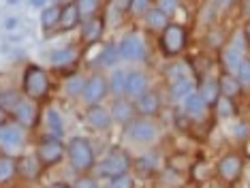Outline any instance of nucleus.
I'll use <instances>...</instances> for the list:
<instances>
[{
	"instance_id": "nucleus-48",
	"label": "nucleus",
	"mask_w": 250,
	"mask_h": 188,
	"mask_svg": "<svg viewBox=\"0 0 250 188\" xmlns=\"http://www.w3.org/2000/svg\"><path fill=\"white\" fill-rule=\"evenodd\" d=\"M0 94H2V90H0Z\"/></svg>"
},
{
	"instance_id": "nucleus-47",
	"label": "nucleus",
	"mask_w": 250,
	"mask_h": 188,
	"mask_svg": "<svg viewBox=\"0 0 250 188\" xmlns=\"http://www.w3.org/2000/svg\"><path fill=\"white\" fill-rule=\"evenodd\" d=\"M246 11H248V15H250V0H246Z\"/></svg>"
},
{
	"instance_id": "nucleus-32",
	"label": "nucleus",
	"mask_w": 250,
	"mask_h": 188,
	"mask_svg": "<svg viewBox=\"0 0 250 188\" xmlns=\"http://www.w3.org/2000/svg\"><path fill=\"white\" fill-rule=\"evenodd\" d=\"M83 85H86V82H83L82 77L73 75V77H69V82L64 84V92L69 94V96H77V94L83 92Z\"/></svg>"
},
{
	"instance_id": "nucleus-28",
	"label": "nucleus",
	"mask_w": 250,
	"mask_h": 188,
	"mask_svg": "<svg viewBox=\"0 0 250 188\" xmlns=\"http://www.w3.org/2000/svg\"><path fill=\"white\" fill-rule=\"evenodd\" d=\"M45 122H47V128L54 137L64 135V124H62V118L56 109H47V113H45Z\"/></svg>"
},
{
	"instance_id": "nucleus-31",
	"label": "nucleus",
	"mask_w": 250,
	"mask_h": 188,
	"mask_svg": "<svg viewBox=\"0 0 250 188\" xmlns=\"http://www.w3.org/2000/svg\"><path fill=\"white\" fill-rule=\"evenodd\" d=\"M75 2H77L79 15L83 17H94V13L101 7V0H75Z\"/></svg>"
},
{
	"instance_id": "nucleus-11",
	"label": "nucleus",
	"mask_w": 250,
	"mask_h": 188,
	"mask_svg": "<svg viewBox=\"0 0 250 188\" xmlns=\"http://www.w3.org/2000/svg\"><path fill=\"white\" fill-rule=\"evenodd\" d=\"M24 141V130L18 124H2L0 126V146L2 147H18Z\"/></svg>"
},
{
	"instance_id": "nucleus-25",
	"label": "nucleus",
	"mask_w": 250,
	"mask_h": 188,
	"mask_svg": "<svg viewBox=\"0 0 250 188\" xmlns=\"http://www.w3.org/2000/svg\"><path fill=\"white\" fill-rule=\"evenodd\" d=\"M60 13H62V7L58 4H52V7H45L41 11V26L45 30H52V28L58 26L60 21Z\"/></svg>"
},
{
	"instance_id": "nucleus-44",
	"label": "nucleus",
	"mask_w": 250,
	"mask_h": 188,
	"mask_svg": "<svg viewBox=\"0 0 250 188\" xmlns=\"http://www.w3.org/2000/svg\"><path fill=\"white\" fill-rule=\"evenodd\" d=\"M45 2H47V0H30V4H32V7H43Z\"/></svg>"
},
{
	"instance_id": "nucleus-19",
	"label": "nucleus",
	"mask_w": 250,
	"mask_h": 188,
	"mask_svg": "<svg viewBox=\"0 0 250 188\" xmlns=\"http://www.w3.org/2000/svg\"><path fill=\"white\" fill-rule=\"evenodd\" d=\"M135 107L130 105V103L126 99H116L113 101V105H111V118L113 120H118V122H130V118H133V111Z\"/></svg>"
},
{
	"instance_id": "nucleus-21",
	"label": "nucleus",
	"mask_w": 250,
	"mask_h": 188,
	"mask_svg": "<svg viewBox=\"0 0 250 188\" xmlns=\"http://www.w3.org/2000/svg\"><path fill=\"white\" fill-rule=\"evenodd\" d=\"M218 88H220V96H227V99H233V96H237V94H240L242 84H240V79H237V77H233V75H229V73H227V75L220 77Z\"/></svg>"
},
{
	"instance_id": "nucleus-16",
	"label": "nucleus",
	"mask_w": 250,
	"mask_h": 188,
	"mask_svg": "<svg viewBox=\"0 0 250 188\" xmlns=\"http://www.w3.org/2000/svg\"><path fill=\"white\" fill-rule=\"evenodd\" d=\"M158 107H161V101H158L156 94L152 92H146L141 94L137 103H135V109H137V113H141V116H156L158 113Z\"/></svg>"
},
{
	"instance_id": "nucleus-43",
	"label": "nucleus",
	"mask_w": 250,
	"mask_h": 188,
	"mask_svg": "<svg viewBox=\"0 0 250 188\" xmlns=\"http://www.w3.org/2000/svg\"><path fill=\"white\" fill-rule=\"evenodd\" d=\"M235 135H237V137L248 135V126H244V124H237V126H235Z\"/></svg>"
},
{
	"instance_id": "nucleus-36",
	"label": "nucleus",
	"mask_w": 250,
	"mask_h": 188,
	"mask_svg": "<svg viewBox=\"0 0 250 188\" xmlns=\"http://www.w3.org/2000/svg\"><path fill=\"white\" fill-rule=\"evenodd\" d=\"M147 9H150V0H133L130 2V11L135 15H146Z\"/></svg>"
},
{
	"instance_id": "nucleus-2",
	"label": "nucleus",
	"mask_w": 250,
	"mask_h": 188,
	"mask_svg": "<svg viewBox=\"0 0 250 188\" xmlns=\"http://www.w3.org/2000/svg\"><path fill=\"white\" fill-rule=\"evenodd\" d=\"M66 150H69L73 169L79 171V173H86L88 169L94 167V152L86 137H73L69 146H66Z\"/></svg>"
},
{
	"instance_id": "nucleus-9",
	"label": "nucleus",
	"mask_w": 250,
	"mask_h": 188,
	"mask_svg": "<svg viewBox=\"0 0 250 188\" xmlns=\"http://www.w3.org/2000/svg\"><path fill=\"white\" fill-rule=\"evenodd\" d=\"M107 94V82L103 77L94 75L86 79V85H83V92H82V99L88 103V105H99L101 101L105 99Z\"/></svg>"
},
{
	"instance_id": "nucleus-15",
	"label": "nucleus",
	"mask_w": 250,
	"mask_h": 188,
	"mask_svg": "<svg viewBox=\"0 0 250 188\" xmlns=\"http://www.w3.org/2000/svg\"><path fill=\"white\" fill-rule=\"evenodd\" d=\"M86 118H88L90 126L96 128V130H105L107 126H109V122H111V113L107 109H103L101 105H90Z\"/></svg>"
},
{
	"instance_id": "nucleus-7",
	"label": "nucleus",
	"mask_w": 250,
	"mask_h": 188,
	"mask_svg": "<svg viewBox=\"0 0 250 188\" xmlns=\"http://www.w3.org/2000/svg\"><path fill=\"white\" fill-rule=\"evenodd\" d=\"M126 135L130 137V139L139 141V144H147V141H154L156 139L158 128L150 122V120L139 118V120H130V122H128Z\"/></svg>"
},
{
	"instance_id": "nucleus-22",
	"label": "nucleus",
	"mask_w": 250,
	"mask_h": 188,
	"mask_svg": "<svg viewBox=\"0 0 250 188\" xmlns=\"http://www.w3.org/2000/svg\"><path fill=\"white\" fill-rule=\"evenodd\" d=\"M18 175V161L0 154V184H7Z\"/></svg>"
},
{
	"instance_id": "nucleus-35",
	"label": "nucleus",
	"mask_w": 250,
	"mask_h": 188,
	"mask_svg": "<svg viewBox=\"0 0 250 188\" xmlns=\"http://www.w3.org/2000/svg\"><path fill=\"white\" fill-rule=\"evenodd\" d=\"M237 75H240L242 85H250V60H242L240 68H237Z\"/></svg>"
},
{
	"instance_id": "nucleus-13",
	"label": "nucleus",
	"mask_w": 250,
	"mask_h": 188,
	"mask_svg": "<svg viewBox=\"0 0 250 188\" xmlns=\"http://www.w3.org/2000/svg\"><path fill=\"white\" fill-rule=\"evenodd\" d=\"M103 17H90L86 24L82 26V41L86 45H92L101 39V34H103Z\"/></svg>"
},
{
	"instance_id": "nucleus-23",
	"label": "nucleus",
	"mask_w": 250,
	"mask_h": 188,
	"mask_svg": "<svg viewBox=\"0 0 250 188\" xmlns=\"http://www.w3.org/2000/svg\"><path fill=\"white\" fill-rule=\"evenodd\" d=\"M49 60H52L54 66H69L77 60V51L73 47H64V49H56L49 54Z\"/></svg>"
},
{
	"instance_id": "nucleus-42",
	"label": "nucleus",
	"mask_w": 250,
	"mask_h": 188,
	"mask_svg": "<svg viewBox=\"0 0 250 188\" xmlns=\"http://www.w3.org/2000/svg\"><path fill=\"white\" fill-rule=\"evenodd\" d=\"M9 122V111L4 109V107H0V126H2V124H7Z\"/></svg>"
},
{
	"instance_id": "nucleus-30",
	"label": "nucleus",
	"mask_w": 250,
	"mask_h": 188,
	"mask_svg": "<svg viewBox=\"0 0 250 188\" xmlns=\"http://www.w3.org/2000/svg\"><path fill=\"white\" fill-rule=\"evenodd\" d=\"M118 47H113V45H105L103 47V51H101V56L96 60H101V64L103 66H113L118 62Z\"/></svg>"
},
{
	"instance_id": "nucleus-29",
	"label": "nucleus",
	"mask_w": 250,
	"mask_h": 188,
	"mask_svg": "<svg viewBox=\"0 0 250 188\" xmlns=\"http://www.w3.org/2000/svg\"><path fill=\"white\" fill-rule=\"evenodd\" d=\"M201 99L206 101V105H216V101L220 99V88H218V82H206L199 90Z\"/></svg>"
},
{
	"instance_id": "nucleus-46",
	"label": "nucleus",
	"mask_w": 250,
	"mask_h": 188,
	"mask_svg": "<svg viewBox=\"0 0 250 188\" xmlns=\"http://www.w3.org/2000/svg\"><path fill=\"white\" fill-rule=\"evenodd\" d=\"M244 34H246V39L250 41V26H246V32H244Z\"/></svg>"
},
{
	"instance_id": "nucleus-1",
	"label": "nucleus",
	"mask_w": 250,
	"mask_h": 188,
	"mask_svg": "<svg viewBox=\"0 0 250 188\" xmlns=\"http://www.w3.org/2000/svg\"><path fill=\"white\" fill-rule=\"evenodd\" d=\"M21 90H24L26 99L30 101H41L49 90V77L47 73L43 71L41 66L30 64L24 71V77H21Z\"/></svg>"
},
{
	"instance_id": "nucleus-12",
	"label": "nucleus",
	"mask_w": 250,
	"mask_h": 188,
	"mask_svg": "<svg viewBox=\"0 0 250 188\" xmlns=\"http://www.w3.org/2000/svg\"><path fill=\"white\" fill-rule=\"evenodd\" d=\"M41 161H39L37 156H21L18 161V173L21 175L24 180L32 182L39 178V173H41Z\"/></svg>"
},
{
	"instance_id": "nucleus-45",
	"label": "nucleus",
	"mask_w": 250,
	"mask_h": 188,
	"mask_svg": "<svg viewBox=\"0 0 250 188\" xmlns=\"http://www.w3.org/2000/svg\"><path fill=\"white\" fill-rule=\"evenodd\" d=\"M49 188H69V186H66V184H64V182H58V184H52V186H49Z\"/></svg>"
},
{
	"instance_id": "nucleus-40",
	"label": "nucleus",
	"mask_w": 250,
	"mask_h": 188,
	"mask_svg": "<svg viewBox=\"0 0 250 188\" xmlns=\"http://www.w3.org/2000/svg\"><path fill=\"white\" fill-rule=\"evenodd\" d=\"M18 17H9V20H4V28L7 30H13V28H18Z\"/></svg>"
},
{
	"instance_id": "nucleus-24",
	"label": "nucleus",
	"mask_w": 250,
	"mask_h": 188,
	"mask_svg": "<svg viewBox=\"0 0 250 188\" xmlns=\"http://www.w3.org/2000/svg\"><path fill=\"white\" fill-rule=\"evenodd\" d=\"M146 20H147V26L154 28V30H161V32L165 30V26L169 24V15L165 13L163 9H158V7H154V9H147Z\"/></svg>"
},
{
	"instance_id": "nucleus-3",
	"label": "nucleus",
	"mask_w": 250,
	"mask_h": 188,
	"mask_svg": "<svg viewBox=\"0 0 250 188\" xmlns=\"http://www.w3.org/2000/svg\"><path fill=\"white\" fill-rule=\"evenodd\" d=\"M128 167H130L128 152L122 150V147H113V150L103 158V163H101V167H99V173L103 175V178L116 180V178L126 175Z\"/></svg>"
},
{
	"instance_id": "nucleus-39",
	"label": "nucleus",
	"mask_w": 250,
	"mask_h": 188,
	"mask_svg": "<svg viewBox=\"0 0 250 188\" xmlns=\"http://www.w3.org/2000/svg\"><path fill=\"white\" fill-rule=\"evenodd\" d=\"M111 188H130V180L126 175H122V178H116L113 180V186Z\"/></svg>"
},
{
	"instance_id": "nucleus-20",
	"label": "nucleus",
	"mask_w": 250,
	"mask_h": 188,
	"mask_svg": "<svg viewBox=\"0 0 250 188\" xmlns=\"http://www.w3.org/2000/svg\"><path fill=\"white\" fill-rule=\"evenodd\" d=\"M184 109L190 118H201L203 111H206V101L201 99L199 92H190L188 96L184 99Z\"/></svg>"
},
{
	"instance_id": "nucleus-37",
	"label": "nucleus",
	"mask_w": 250,
	"mask_h": 188,
	"mask_svg": "<svg viewBox=\"0 0 250 188\" xmlns=\"http://www.w3.org/2000/svg\"><path fill=\"white\" fill-rule=\"evenodd\" d=\"M158 9H163L167 15H171L178 9V0H158Z\"/></svg>"
},
{
	"instance_id": "nucleus-4",
	"label": "nucleus",
	"mask_w": 250,
	"mask_h": 188,
	"mask_svg": "<svg viewBox=\"0 0 250 188\" xmlns=\"http://www.w3.org/2000/svg\"><path fill=\"white\" fill-rule=\"evenodd\" d=\"M64 156V144L60 141V137L47 135L39 141L37 146V158L41 161L43 167H52V165L60 163V158Z\"/></svg>"
},
{
	"instance_id": "nucleus-14",
	"label": "nucleus",
	"mask_w": 250,
	"mask_h": 188,
	"mask_svg": "<svg viewBox=\"0 0 250 188\" xmlns=\"http://www.w3.org/2000/svg\"><path fill=\"white\" fill-rule=\"evenodd\" d=\"M79 20H82V15H79L77 2H75V0H71V2H66L64 7H62L58 28H60V30H71V28H75L79 24Z\"/></svg>"
},
{
	"instance_id": "nucleus-8",
	"label": "nucleus",
	"mask_w": 250,
	"mask_h": 188,
	"mask_svg": "<svg viewBox=\"0 0 250 188\" xmlns=\"http://www.w3.org/2000/svg\"><path fill=\"white\" fill-rule=\"evenodd\" d=\"M118 51H120V56L124 60L139 62V60H144V56H146V45H144V41H141L139 34L130 32V34H126V37L122 39Z\"/></svg>"
},
{
	"instance_id": "nucleus-38",
	"label": "nucleus",
	"mask_w": 250,
	"mask_h": 188,
	"mask_svg": "<svg viewBox=\"0 0 250 188\" xmlns=\"http://www.w3.org/2000/svg\"><path fill=\"white\" fill-rule=\"evenodd\" d=\"M75 188H99V184H96V180H92V178H82L75 184Z\"/></svg>"
},
{
	"instance_id": "nucleus-17",
	"label": "nucleus",
	"mask_w": 250,
	"mask_h": 188,
	"mask_svg": "<svg viewBox=\"0 0 250 188\" xmlns=\"http://www.w3.org/2000/svg\"><path fill=\"white\" fill-rule=\"evenodd\" d=\"M146 88H147V79L144 73H139V71L128 73V79H126V94L128 96L139 99L141 94H146Z\"/></svg>"
},
{
	"instance_id": "nucleus-34",
	"label": "nucleus",
	"mask_w": 250,
	"mask_h": 188,
	"mask_svg": "<svg viewBox=\"0 0 250 188\" xmlns=\"http://www.w3.org/2000/svg\"><path fill=\"white\" fill-rule=\"evenodd\" d=\"M216 107H218L220 116H231V113H235V107L231 105V101L227 99V96H220V99L216 101Z\"/></svg>"
},
{
	"instance_id": "nucleus-33",
	"label": "nucleus",
	"mask_w": 250,
	"mask_h": 188,
	"mask_svg": "<svg viewBox=\"0 0 250 188\" xmlns=\"http://www.w3.org/2000/svg\"><path fill=\"white\" fill-rule=\"evenodd\" d=\"M20 101H21L20 94L13 92V90H9V92H2V94H0V107H4L7 111H13L15 105H18Z\"/></svg>"
},
{
	"instance_id": "nucleus-10",
	"label": "nucleus",
	"mask_w": 250,
	"mask_h": 188,
	"mask_svg": "<svg viewBox=\"0 0 250 188\" xmlns=\"http://www.w3.org/2000/svg\"><path fill=\"white\" fill-rule=\"evenodd\" d=\"M242 173V158L237 154H225L218 161V175L225 182H235Z\"/></svg>"
},
{
	"instance_id": "nucleus-6",
	"label": "nucleus",
	"mask_w": 250,
	"mask_h": 188,
	"mask_svg": "<svg viewBox=\"0 0 250 188\" xmlns=\"http://www.w3.org/2000/svg\"><path fill=\"white\" fill-rule=\"evenodd\" d=\"M220 60H223V66L225 71L229 73H237V68H240L242 60H244V43H242V34H235V39L227 45L223 49V54H220Z\"/></svg>"
},
{
	"instance_id": "nucleus-18",
	"label": "nucleus",
	"mask_w": 250,
	"mask_h": 188,
	"mask_svg": "<svg viewBox=\"0 0 250 188\" xmlns=\"http://www.w3.org/2000/svg\"><path fill=\"white\" fill-rule=\"evenodd\" d=\"M13 118L18 120L20 124H24V126H30V124L35 122V105H32L30 101L21 99L13 109Z\"/></svg>"
},
{
	"instance_id": "nucleus-26",
	"label": "nucleus",
	"mask_w": 250,
	"mask_h": 188,
	"mask_svg": "<svg viewBox=\"0 0 250 188\" xmlns=\"http://www.w3.org/2000/svg\"><path fill=\"white\" fill-rule=\"evenodd\" d=\"M192 92V82L190 79H175L171 84V88H169V96H171V101H182L186 99Z\"/></svg>"
},
{
	"instance_id": "nucleus-5",
	"label": "nucleus",
	"mask_w": 250,
	"mask_h": 188,
	"mask_svg": "<svg viewBox=\"0 0 250 188\" xmlns=\"http://www.w3.org/2000/svg\"><path fill=\"white\" fill-rule=\"evenodd\" d=\"M161 47L167 56H178L186 47V30L180 24H167L161 32Z\"/></svg>"
},
{
	"instance_id": "nucleus-41",
	"label": "nucleus",
	"mask_w": 250,
	"mask_h": 188,
	"mask_svg": "<svg viewBox=\"0 0 250 188\" xmlns=\"http://www.w3.org/2000/svg\"><path fill=\"white\" fill-rule=\"evenodd\" d=\"M130 2H133V0H116V7L120 9V11H128L130 9Z\"/></svg>"
},
{
	"instance_id": "nucleus-27",
	"label": "nucleus",
	"mask_w": 250,
	"mask_h": 188,
	"mask_svg": "<svg viewBox=\"0 0 250 188\" xmlns=\"http://www.w3.org/2000/svg\"><path fill=\"white\" fill-rule=\"evenodd\" d=\"M126 79H128V73L124 71H116L113 75L109 77V84H107V90L113 94H126Z\"/></svg>"
}]
</instances>
